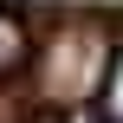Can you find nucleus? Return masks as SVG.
I'll return each instance as SVG.
<instances>
[{
    "instance_id": "1",
    "label": "nucleus",
    "mask_w": 123,
    "mask_h": 123,
    "mask_svg": "<svg viewBox=\"0 0 123 123\" xmlns=\"http://www.w3.org/2000/svg\"><path fill=\"white\" fill-rule=\"evenodd\" d=\"M97 117L123 123V45L110 52V71H104V91H97Z\"/></svg>"
},
{
    "instance_id": "2",
    "label": "nucleus",
    "mask_w": 123,
    "mask_h": 123,
    "mask_svg": "<svg viewBox=\"0 0 123 123\" xmlns=\"http://www.w3.org/2000/svg\"><path fill=\"white\" fill-rule=\"evenodd\" d=\"M19 58H26V26L13 13H0V71H13Z\"/></svg>"
}]
</instances>
